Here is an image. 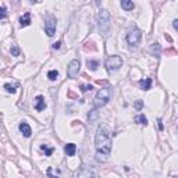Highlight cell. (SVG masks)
I'll return each mask as SVG.
<instances>
[{
    "label": "cell",
    "mask_w": 178,
    "mask_h": 178,
    "mask_svg": "<svg viewBox=\"0 0 178 178\" xmlns=\"http://www.w3.org/2000/svg\"><path fill=\"white\" fill-rule=\"evenodd\" d=\"M95 146H96L98 159L99 160H106L111 152V136H110V131L106 125H100L96 131Z\"/></svg>",
    "instance_id": "obj_1"
},
{
    "label": "cell",
    "mask_w": 178,
    "mask_h": 178,
    "mask_svg": "<svg viewBox=\"0 0 178 178\" xmlns=\"http://www.w3.org/2000/svg\"><path fill=\"white\" fill-rule=\"evenodd\" d=\"M96 21H98L99 31L103 36H107L110 32V13L107 10H100L96 15Z\"/></svg>",
    "instance_id": "obj_2"
},
{
    "label": "cell",
    "mask_w": 178,
    "mask_h": 178,
    "mask_svg": "<svg viewBox=\"0 0 178 178\" xmlns=\"http://www.w3.org/2000/svg\"><path fill=\"white\" fill-rule=\"evenodd\" d=\"M111 95H113V88H103L100 89L98 93H96L95 99H93V109L98 110V109L106 106L111 99Z\"/></svg>",
    "instance_id": "obj_3"
},
{
    "label": "cell",
    "mask_w": 178,
    "mask_h": 178,
    "mask_svg": "<svg viewBox=\"0 0 178 178\" xmlns=\"http://www.w3.org/2000/svg\"><path fill=\"white\" fill-rule=\"evenodd\" d=\"M121 65H123V58L117 54L109 56L104 61V67L107 68V71H117L121 68Z\"/></svg>",
    "instance_id": "obj_4"
},
{
    "label": "cell",
    "mask_w": 178,
    "mask_h": 178,
    "mask_svg": "<svg viewBox=\"0 0 178 178\" xmlns=\"http://www.w3.org/2000/svg\"><path fill=\"white\" fill-rule=\"evenodd\" d=\"M140 38H142V32L138 29V28H134L130 32L127 33V43L131 46V48H136L140 42Z\"/></svg>",
    "instance_id": "obj_5"
},
{
    "label": "cell",
    "mask_w": 178,
    "mask_h": 178,
    "mask_svg": "<svg viewBox=\"0 0 178 178\" xmlns=\"http://www.w3.org/2000/svg\"><path fill=\"white\" fill-rule=\"evenodd\" d=\"M56 28H57V20L52 15H49L45 21V32L48 36H53L56 33Z\"/></svg>",
    "instance_id": "obj_6"
},
{
    "label": "cell",
    "mask_w": 178,
    "mask_h": 178,
    "mask_svg": "<svg viewBox=\"0 0 178 178\" xmlns=\"http://www.w3.org/2000/svg\"><path fill=\"white\" fill-rule=\"evenodd\" d=\"M79 68H81V63L79 60H73L70 61V64H68V68H67V75L68 78H71V79H74V78L78 77V74H79Z\"/></svg>",
    "instance_id": "obj_7"
},
{
    "label": "cell",
    "mask_w": 178,
    "mask_h": 178,
    "mask_svg": "<svg viewBox=\"0 0 178 178\" xmlns=\"http://www.w3.org/2000/svg\"><path fill=\"white\" fill-rule=\"evenodd\" d=\"M77 178H96V174H95V171H93L92 167L84 165V167H81V170L78 171Z\"/></svg>",
    "instance_id": "obj_8"
},
{
    "label": "cell",
    "mask_w": 178,
    "mask_h": 178,
    "mask_svg": "<svg viewBox=\"0 0 178 178\" xmlns=\"http://www.w3.org/2000/svg\"><path fill=\"white\" fill-rule=\"evenodd\" d=\"M18 128H20L21 134H23L25 138H29L31 135H32V130H31L29 124L25 123V121H23V123H20V125H18Z\"/></svg>",
    "instance_id": "obj_9"
},
{
    "label": "cell",
    "mask_w": 178,
    "mask_h": 178,
    "mask_svg": "<svg viewBox=\"0 0 178 178\" xmlns=\"http://www.w3.org/2000/svg\"><path fill=\"white\" fill-rule=\"evenodd\" d=\"M46 109V103H45V98H43L42 95L36 96L35 99V110L36 111H42Z\"/></svg>",
    "instance_id": "obj_10"
},
{
    "label": "cell",
    "mask_w": 178,
    "mask_h": 178,
    "mask_svg": "<svg viewBox=\"0 0 178 178\" xmlns=\"http://www.w3.org/2000/svg\"><path fill=\"white\" fill-rule=\"evenodd\" d=\"M64 152L67 153V156H75L77 145L75 143H67V145L64 146Z\"/></svg>",
    "instance_id": "obj_11"
},
{
    "label": "cell",
    "mask_w": 178,
    "mask_h": 178,
    "mask_svg": "<svg viewBox=\"0 0 178 178\" xmlns=\"http://www.w3.org/2000/svg\"><path fill=\"white\" fill-rule=\"evenodd\" d=\"M139 86H140V89H143V90H149L152 88V79H150V78L140 79L139 81Z\"/></svg>",
    "instance_id": "obj_12"
},
{
    "label": "cell",
    "mask_w": 178,
    "mask_h": 178,
    "mask_svg": "<svg viewBox=\"0 0 178 178\" xmlns=\"http://www.w3.org/2000/svg\"><path fill=\"white\" fill-rule=\"evenodd\" d=\"M121 7L125 11H132L134 8H135V4H134V2H131V0H121Z\"/></svg>",
    "instance_id": "obj_13"
},
{
    "label": "cell",
    "mask_w": 178,
    "mask_h": 178,
    "mask_svg": "<svg viewBox=\"0 0 178 178\" xmlns=\"http://www.w3.org/2000/svg\"><path fill=\"white\" fill-rule=\"evenodd\" d=\"M150 52L155 57H160V52H161V48H160V43H152L150 46Z\"/></svg>",
    "instance_id": "obj_14"
},
{
    "label": "cell",
    "mask_w": 178,
    "mask_h": 178,
    "mask_svg": "<svg viewBox=\"0 0 178 178\" xmlns=\"http://www.w3.org/2000/svg\"><path fill=\"white\" fill-rule=\"evenodd\" d=\"M31 24V14L29 13H25L23 17L20 18V25L21 27H28Z\"/></svg>",
    "instance_id": "obj_15"
},
{
    "label": "cell",
    "mask_w": 178,
    "mask_h": 178,
    "mask_svg": "<svg viewBox=\"0 0 178 178\" xmlns=\"http://www.w3.org/2000/svg\"><path fill=\"white\" fill-rule=\"evenodd\" d=\"M86 65H88V68L90 71H96L99 67V61L98 60H88L86 61Z\"/></svg>",
    "instance_id": "obj_16"
},
{
    "label": "cell",
    "mask_w": 178,
    "mask_h": 178,
    "mask_svg": "<svg viewBox=\"0 0 178 178\" xmlns=\"http://www.w3.org/2000/svg\"><path fill=\"white\" fill-rule=\"evenodd\" d=\"M135 121L140 125H148V118L145 117V114H139L135 117Z\"/></svg>",
    "instance_id": "obj_17"
},
{
    "label": "cell",
    "mask_w": 178,
    "mask_h": 178,
    "mask_svg": "<svg viewBox=\"0 0 178 178\" xmlns=\"http://www.w3.org/2000/svg\"><path fill=\"white\" fill-rule=\"evenodd\" d=\"M48 78H49L50 81H56V79L58 78V71H57V70H50V71L48 73Z\"/></svg>",
    "instance_id": "obj_18"
},
{
    "label": "cell",
    "mask_w": 178,
    "mask_h": 178,
    "mask_svg": "<svg viewBox=\"0 0 178 178\" xmlns=\"http://www.w3.org/2000/svg\"><path fill=\"white\" fill-rule=\"evenodd\" d=\"M40 149H42V150L46 153V156H52L53 150H54V149H53V148H49L48 145H42V146H40Z\"/></svg>",
    "instance_id": "obj_19"
},
{
    "label": "cell",
    "mask_w": 178,
    "mask_h": 178,
    "mask_svg": "<svg viewBox=\"0 0 178 178\" xmlns=\"http://www.w3.org/2000/svg\"><path fill=\"white\" fill-rule=\"evenodd\" d=\"M4 89L8 93H15V85H10V84H4Z\"/></svg>",
    "instance_id": "obj_20"
},
{
    "label": "cell",
    "mask_w": 178,
    "mask_h": 178,
    "mask_svg": "<svg viewBox=\"0 0 178 178\" xmlns=\"http://www.w3.org/2000/svg\"><path fill=\"white\" fill-rule=\"evenodd\" d=\"M6 17H7V8L4 6H2L0 7V20H4Z\"/></svg>",
    "instance_id": "obj_21"
},
{
    "label": "cell",
    "mask_w": 178,
    "mask_h": 178,
    "mask_svg": "<svg viewBox=\"0 0 178 178\" xmlns=\"http://www.w3.org/2000/svg\"><path fill=\"white\" fill-rule=\"evenodd\" d=\"M10 52H11V54L13 56H20V49H18V46H15V45L11 46Z\"/></svg>",
    "instance_id": "obj_22"
},
{
    "label": "cell",
    "mask_w": 178,
    "mask_h": 178,
    "mask_svg": "<svg viewBox=\"0 0 178 178\" xmlns=\"http://www.w3.org/2000/svg\"><path fill=\"white\" fill-rule=\"evenodd\" d=\"M79 88H81V90H82V92H88V90H92V89H93V86H92V85H86V84H82Z\"/></svg>",
    "instance_id": "obj_23"
},
{
    "label": "cell",
    "mask_w": 178,
    "mask_h": 178,
    "mask_svg": "<svg viewBox=\"0 0 178 178\" xmlns=\"http://www.w3.org/2000/svg\"><path fill=\"white\" fill-rule=\"evenodd\" d=\"M46 174H48V177H49V178H58V175H56V174H53V168H52V167H49V168H48V171H46Z\"/></svg>",
    "instance_id": "obj_24"
},
{
    "label": "cell",
    "mask_w": 178,
    "mask_h": 178,
    "mask_svg": "<svg viewBox=\"0 0 178 178\" xmlns=\"http://www.w3.org/2000/svg\"><path fill=\"white\" fill-rule=\"evenodd\" d=\"M142 106H143V102L142 100H138L135 103V107H136V110H140L142 109Z\"/></svg>",
    "instance_id": "obj_25"
},
{
    "label": "cell",
    "mask_w": 178,
    "mask_h": 178,
    "mask_svg": "<svg viewBox=\"0 0 178 178\" xmlns=\"http://www.w3.org/2000/svg\"><path fill=\"white\" fill-rule=\"evenodd\" d=\"M88 117H89V120H90V121L95 120V117H96V110H95V109L92 110V115H88Z\"/></svg>",
    "instance_id": "obj_26"
},
{
    "label": "cell",
    "mask_w": 178,
    "mask_h": 178,
    "mask_svg": "<svg viewBox=\"0 0 178 178\" xmlns=\"http://www.w3.org/2000/svg\"><path fill=\"white\" fill-rule=\"evenodd\" d=\"M60 45H61V42H60V40H58V42L53 43V46H52V48H53V49H58V48H60Z\"/></svg>",
    "instance_id": "obj_27"
},
{
    "label": "cell",
    "mask_w": 178,
    "mask_h": 178,
    "mask_svg": "<svg viewBox=\"0 0 178 178\" xmlns=\"http://www.w3.org/2000/svg\"><path fill=\"white\" fill-rule=\"evenodd\" d=\"M157 123H159V130H160V131H163V123H161V120H160V118H159V121H157Z\"/></svg>",
    "instance_id": "obj_28"
},
{
    "label": "cell",
    "mask_w": 178,
    "mask_h": 178,
    "mask_svg": "<svg viewBox=\"0 0 178 178\" xmlns=\"http://www.w3.org/2000/svg\"><path fill=\"white\" fill-rule=\"evenodd\" d=\"M173 27H174V29H177V28H178V21L177 20L173 21Z\"/></svg>",
    "instance_id": "obj_29"
}]
</instances>
